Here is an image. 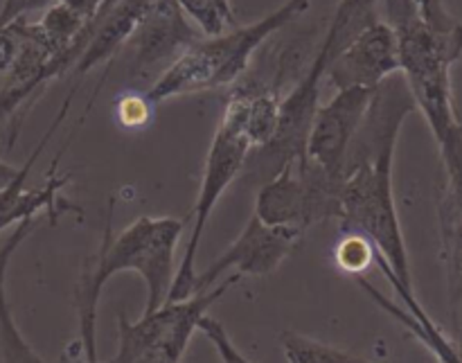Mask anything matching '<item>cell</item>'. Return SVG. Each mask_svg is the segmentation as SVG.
<instances>
[{
    "label": "cell",
    "mask_w": 462,
    "mask_h": 363,
    "mask_svg": "<svg viewBox=\"0 0 462 363\" xmlns=\"http://www.w3.org/2000/svg\"><path fill=\"white\" fill-rule=\"evenodd\" d=\"M368 3L377 5V3H382V0H368ZM415 5H418V9H420V14L424 16V21H429L431 25L451 27V25H456V23H458L449 14L445 0H415Z\"/></svg>",
    "instance_id": "cell-21"
},
{
    "label": "cell",
    "mask_w": 462,
    "mask_h": 363,
    "mask_svg": "<svg viewBox=\"0 0 462 363\" xmlns=\"http://www.w3.org/2000/svg\"><path fill=\"white\" fill-rule=\"evenodd\" d=\"M393 163H395V152H383L359 163L343 176L338 221L343 233L359 235L373 247V262H377L388 283L400 293L406 310L418 321L424 332V341L438 355L451 361L454 352L442 341L440 332L433 328L431 319L424 314L422 305L415 298L409 251H406L395 194H393Z\"/></svg>",
    "instance_id": "cell-2"
},
{
    "label": "cell",
    "mask_w": 462,
    "mask_h": 363,
    "mask_svg": "<svg viewBox=\"0 0 462 363\" xmlns=\"http://www.w3.org/2000/svg\"><path fill=\"white\" fill-rule=\"evenodd\" d=\"M382 3L383 21L395 30L400 72L415 108L427 117L451 176L462 181V126L451 95V66L462 57V25H431L424 21L415 0Z\"/></svg>",
    "instance_id": "cell-1"
},
{
    "label": "cell",
    "mask_w": 462,
    "mask_h": 363,
    "mask_svg": "<svg viewBox=\"0 0 462 363\" xmlns=\"http://www.w3.org/2000/svg\"><path fill=\"white\" fill-rule=\"evenodd\" d=\"M57 0H3V7H0V30L7 27L9 23L27 18L30 14L43 12V9H48Z\"/></svg>",
    "instance_id": "cell-20"
},
{
    "label": "cell",
    "mask_w": 462,
    "mask_h": 363,
    "mask_svg": "<svg viewBox=\"0 0 462 363\" xmlns=\"http://www.w3.org/2000/svg\"><path fill=\"white\" fill-rule=\"evenodd\" d=\"M183 235V221L176 217L144 215L113 235L106 228L104 242L86 265L84 278L77 287V321L79 348L88 361L97 359L95 350V321L102 289L113 275L135 271L147 287V305L143 314L161 307L170 296L176 275V247Z\"/></svg>",
    "instance_id": "cell-3"
},
{
    "label": "cell",
    "mask_w": 462,
    "mask_h": 363,
    "mask_svg": "<svg viewBox=\"0 0 462 363\" xmlns=\"http://www.w3.org/2000/svg\"><path fill=\"white\" fill-rule=\"evenodd\" d=\"M310 5L311 0H284L273 12L248 25H235L217 36H201L162 70L156 84L144 93V99L158 107L167 99L235 84L248 70L262 43L302 16Z\"/></svg>",
    "instance_id": "cell-4"
},
{
    "label": "cell",
    "mask_w": 462,
    "mask_h": 363,
    "mask_svg": "<svg viewBox=\"0 0 462 363\" xmlns=\"http://www.w3.org/2000/svg\"><path fill=\"white\" fill-rule=\"evenodd\" d=\"M343 181L302 156L287 163L278 174L264 181L255 199V217L271 226L307 228L338 219Z\"/></svg>",
    "instance_id": "cell-7"
},
{
    "label": "cell",
    "mask_w": 462,
    "mask_h": 363,
    "mask_svg": "<svg viewBox=\"0 0 462 363\" xmlns=\"http://www.w3.org/2000/svg\"><path fill=\"white\" fill-rule=\"evenodd\" d=\"M302 237H305L302 230L264 224L260 217L253 215L242 233L237 235V239L208 269L197 274L192 293L208 292L230 274H237L242 278H246V275H255V278L271 275L291 256V251L300 244Z\"/></svg>",
    "instance_id": "cell-8"
},
{
    "label": "cell",
    "mask_w": 462,
    "mask_h": 363,
    "mask_svg": "<svg viewBox=\"0 0 462 363\" xmlns=\"http://www.w3.org/2000/svg\"><path fill=\"white\" fill-rule=\"evenodd\" d=\"M21 48L14 63L5 72L3 86H0V125L16 117L21 108H27L34 102L45 84L75 66V59L50 48L45 36L41 34L39 23L21 18Z\"/></svg>",
    "instance_id": "cell-10"
},
{
    "label": "cell",
    "mask_w": 462,
    "mask_h": 363,
    "mask_svg": "<svg viewBox=\"0 0 462 363\" xmlns=\"http://www.w3.org/2000/svg\"><path fill=\"white\" fill-rule=\"evenodd\" d=\"M153 3L156 0H108L102 12L95 16L90 39L72 66V75L81 77L99 63H111L122 52Z\"/></svg>",
    "instance_id": "cell-14"
},
{
    "label": "cell",
    "mask_w": 462,
    "mask_h": 363,
    "mask_svg": "<svg viewBox=\"0 0 462 363\" xmlns=\"http://www.w3.org/2000/svg\"><path fill=\"white\" fill-rule=\"evenodd\" d=\"M203 36H217L237 25L230 0H176Z\"/></svg>",
    "instance_id": "cell-16"
},
{
    "label": "cell",
    "mask_w": 462,
    "mask_h": 363,
    "mask_svg": "<svg viewBox=\"0 0 462 363\" xmlns=\"http://www.w3.org/2000/svg\"><path fill=\"white\" fill-rule=\"evenodd\" d=\"M374 90L343 88L337 90L328 104H319L307 134L305 156L329 176L343 181L347 149L364 122Z\"/></svg>",
    "instance_id": "cell-11"
},
{
    "label": "cell",
    "mask_w": 462,
    "mask_h": 363,
    "mask_svg": "<svg viewBox=\"0 0 462 363\" xmlns=\"http://www.w3.org/2000/svg\"><path fill=\"white\" fill-rule=\"evenodd\" d=\"M395 72H400L395 30L386 21L374 16L329 59L325 79L337 90H377Z\"/></svg>",
    "instance_id": "cell-9"
},
{
    "label": "cell",
    "mask_w": 462,
    "mask_h": 363,
    "mask_svg": "<svg viewBox=\"0 0 462 363\" xmlns=\"http://www.w3.org/2000/svg\"><path fill=\"white\" fill-rule=\"evenodd\" d=\"M255 149L246 126H244L242 111L233 98L226 102L224 116H221L219 126L215 131L210 149L206 156V167H203L201 188H199L197 203L192 212V230H189L188 244L183 248L179 266H176L174 283H171L167 301H180V298L192 296V284L197 278V256L201 248L203 233L215 212L217 203L221 201L226 190L239 179L246 165V158Z\"/></svg>",
    "instance_id": "cell-5"
},
{
    "label": "cell",
    "mask_w": 462,
    "mask_h": 363,
    "mask_svg": "<svg viewBox=\"0 0 462 363\" xmlns=\"http://www.w3.org/2000/svg\"><path fill=\"white\" fill-rule=\"evenodd\" d=\"M282 341V352L284 359L291 363H350V361H361L356 355H350L346 350H338V348L328 346L323 341H316V339L302 337L296 332H284L280 337Z\"/></svg>",
    "instance_id": "cell-17"
},
{
    "label": "cell",
    "mask_w": 462,
    "mask_h": 363,
    "mask_svg": "<svg viewBox=\"0 0 462 363\" xmlns=\"http://www.w3.org/2000/svg\"><path fill=\"white\" fill-rule=\"evenodd\" d=\"M242 280L230 274L208 292L192 293L180 301H165L153 312L129 321L117 316V350L113 361L117 363H174L183 359L189 339L199 330L201 316Z\"/></svg>",
    "instance_id": "cell-6"
},
{
    "label": "cell",
    "mask_w": 462,
    "mask_h": 363,
    "mask_svg": "<svg viewBox=\"0 0 462 363\" xmlns=\"http://www.w3.org/2000/svg\"><path fill=\"white\" fill-rule=\"evenodd\" d=\"M197 332L206 334V337L210 339L212 346H215L217 352H219L221 361H237V363L248 361L246 357H244L242 352H239L237 348L233 346V341H230L228 332H226V330H224V325H221L217 319H212V316L208 314V312L201 316V321H199V330H197Z\"/></svg>",
    "instance_id": "cell-19"
},
{
    "label": "cell",
    "mask_w": 462,
    "mask_h": 363,
    "mask_svg": "<svg viewBox=\"0 0 462 363\" xmlns=\"http://www.w3.org/2000/svg\"><path fill=\"white\" fill-rule=\"evenodd\" d=\"M72 95H75V88H72L70 98L63 102L57 120H54L52 126L45 131V135L39 140V144H36V149L32 152V156L25 161V165L18 167L16 176H14V179L9 181L3 190H0V233H3L5 228H12V226L21 224V221H25V219H39L43 212H48L54 221L59 217V212L72 210L70 203L63 201V197H61L63 188H66V183H68L66 176L57 174L59 156H61V154L54 158L52 170H50L48 179L43 181V185H39V188H34V190L25 188L36 158L41 156V152L45 149L48 140L52 138L54 131L59 129V125H61L63 117H66L68 108H70V102H72Z\"/></svg>",
    "instance_id": "cell-13"
},
{
    "label": "cell",
    "mask_w": 462,
    "mask_h": 363,
    "mask_svg": "<svg viewBox=\"0 0 462 363\" xmlns=\"http://www.w3.org/2000/svg\"><path fill=\"white\" fill-rule=\"evenodd\" d=\"M201 36L176 0H156L126 41L129 70L134 75H149L153 68H167Z\"/></svg>",
    "instance_id": "cell-12"
},
{
    "label": "cell",
    "mask_w": 462,
    "mask_h": 363,
    "mask_svg": "<svg viewBox=\"0 0 462 363\" xmlns=\"http://www.w3.org/2000/svg\"><path fill=\"white\" fill-rule=\"evenodd\" d=\"M16 172H18V167L9 165V163H5L3 158H0V190H3L5 185L14 179V176H16Z\"/></svg>",
    "instance_id": "cell-23"
},
{
    "label": "cell",
    "mask_w": 462,
    "mask_h": 363,
    "mask_svg": "<svg viewBox=\"0 0 462 363\" xmlns=\"http://www.w3.org/2000/svg\"><path fill=\"white\" fill-rule=\"evenodd\" d=\"M337 260L343 266V271L361 274L373 262V247L359 235L343 233L341 244L337 247Z\"/></svg>",
    "instance_id": "cell-18"
},
{
    "label": "cell",
    "mask_w": 462,
    "mask_h": 363,
    "mask_svg": "<svg viewBox=\"0 0 462 363\" xmlns=\"http://www.w3.org/2000/svg\"><path fill=\"white\" fill-rule=\"evenodd\" d=\"M36 219H25L21 224L14 226L9 237L0 247V352H3L5 361H43L30 346L25 339L18 334L16 325H14L12 312L7 307V298H5V278H7V266L16 248L21 247L23 239L34 230Z\"/></svg>",
    "instance_id": "cell-15"
},
{
    "label": "cell",
    "mask_w": 462,
    "mask_h": 363,
    "mask_svg": "<svg viewBox=\"0 0 462 363\" xmlns=\"http://www.w3.org/2000/svg\"><path fill=\"white\" fill-rule=\"evenodd\" d=\"M59 3L66 5L70 12H75L77 16H81L84 21H95V16L102 12V7L108 0H59Z\"/></svg>",
    "instance_id": "cell-22"
}]
</instances>
